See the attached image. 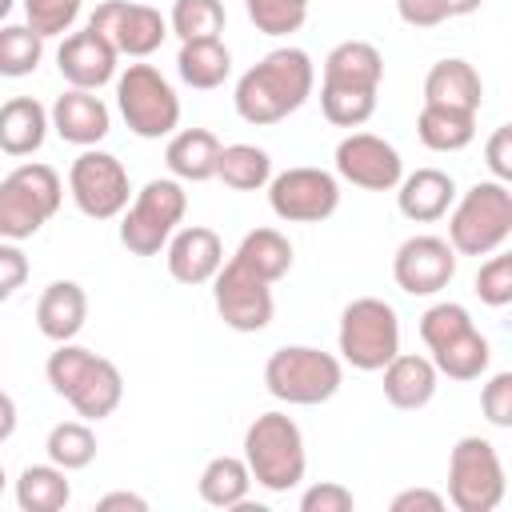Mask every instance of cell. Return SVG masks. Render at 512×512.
<instances>
[{
    "instance_id": "681fc988",
    "label": "cell",
    "mask_w": 512,
    "mask_h": 512,
    "mask_svg": "<svg viewBox=\"0 0 512 512\" xmlns=\"http://www.w3.org/2000/svg\"><path fill=\"white\" fill-rule=\"evenodd\" d=\"M16 420H20V412H16V400H12V396L0 388V444H4V440L16 432Z\"/></svg>"
},
{
    "instance_id": "f546056e",
    "label": "cell",
    "mask_w": 512,
    "mask_h": 512,
    "mask_svg": "<svg viewBox=\"0 0 512 512\" xmlns=\"http://www.w3.org/2000/svg\"><path fill=\"white\" fill-rule=\"evenodd\" d=\"M248 488H252V472H248L244 456H212L196 480L200 500L212 508H224V512L240 508L248 500Z\"/></svg>"
},
{
    "instance_id": "bcb514c9",
    "label": "cell",
    "mask_w": 512,
    "mask_h": 512,
    "mask_svg": "<svg viewBox=\"0 0 512 512\" xmlns=\"http://www.w3.org/2000/svg\"><path fill=\"white\" fill-rule=\"evenodd\" d=\"M396 16L408 28H436V24L452 20L444 0H396Z\"/></svg>"
},
{
    "instance_id": "44dd1931",
    "label": "cell",
    "mask_w": 512,
    "mask_h": 512,
    "mask_svg": "<svg viewBox=\"0 0 512 512\" xmlns=\"http://www.w3.org/2000/svg\"><path fill=\"white\" fill-rule=\"evenodd\" d=\"M380 372H384V400L400 412H420L424 404H432L440 388L436 364L416 352H396Z\"/></svg>"
},
{
    "instance_id": "7bdbcfd3",
    "label": "cell",
    "mask_w": 512,
    "mask_h": 512,
    "mask_svg": "<svg viewBox=\"0 0 512 512\" xmlns=\"http://www.w3.org/2000/svg\"><path fill=\"white\" fill-rule=\"evenodd\" d=\"M352 508H356V496L340 480H320L300 496V512H352Z\"/></svg>"
},
{
    "instance_id": "816d5d0a",
    "label": "cell",
    "mask_w": 512,
    "mask_h": 512,
    "mask_svg": "<svg viewBox=\"0 0 512 512\" xmlns=\"http://www.w3.org/2000/svg\"><path fill=\"white\" fill-rule=\"evenodd\" d=\"M12 8H16V0H0V24L8 20V12H12Z\"/></svg>"
},
{
    "instance_id": "74e56055",
    "label": "cell",
    "mask_w": 512,
    "mask_h": 512,
    "mask_svg": "<svg viewBox=\"0 0 512 512\" xmlns=\"http://www.w3.org/2000/svg\"><path fill=\"white\" fill-rule=\"evenodd\" d=\"M320 112L336 128H360L376 112V92H340V88H320Z\"/></svg>"
},
{
    "instance_id": "3957f363",
    "label": "cell",
    "mask_w": 512,
    "mask_h": 512,
    "mask_svg": "<svg viewBox=\"0 0 512 512\" xmlns=\"http://www.w3.org/2000/svg\"><path fill=\"white\" fill-rule=\"evenodd\" d=\"M512 236V192L504 180H476L448 208V244L456 256H492Z\"/></svg>"
},
{
    "instance_id": "6da1fadb",
    "label": "cell",
    "mask_w": 512,
    "mask_h": 512,
    "mask_svg": "<svg viewBox=\"0 0 512 512\" xmlns=\"http://www.w3.org/2000/svg\"><path fill=\"white\" fill-rule=\"evenodd\" d=\"M312 88H316L312 56L304 48H296V44H284V48H272L264 60H256L236 80L232 104H236V116L244 124L268 128V124L288 120L296 108H304Z\"/></svg>"
},
{
    "instance_id": "f35d334b",
    "label": "cell",
    "mask_w": 512,
    "mask_h": 512,
    "mask_svg": "<svg viewBox=\"0 0 512 512\" xmlns=\"http://www.w3.org/2000/svg\"><path fill=\"white\" fill-rule=\"evenodd\" d=\"M468 328H472V312L464 304H456V300H440V304L424 308V316H420V340H424L428 352L448 344L452 336H460Z\"/></svg>"
},
{
    "instance_id": "30bf717a",
    "label": "cell",
    "mask_w": 512,
    "mask_h": 512,
    "mask_svg": "<svg viewBox=\"0 0 512 512\" xmlns=\"http://www.w3.org/2000/svg\"><path fill=\"white\" fill-rule=\"evenodd\" d=\"M68 196L88 220H116L132 196L128 168L104 148H84L68 168Z\"/></svg>"
},
{
    "instance_id": "4316f807",
    "label": "cell",
    "mask_w": 512,
    "mask_h": 512,
    "mask_svg": "<svg viewBox=\"0 0 512 512\" xmlns=\"http://www.w3.org/2000/svg\"><path fill=\"white\" fill-rule=\"evenodd\" d=\"M228 260L240 264L244 272L260 276V280L276 284V280H284L292 272V244H288V236L280 228H252L236 244V252Z\"/></svg>"
},
{
    "instance_id": "b9f144b4",
    "label": "cell",
    "mask_w": 512,
    "mask_h": 512,
    "mask_svg": "<svg viewBox=\"0 0 512 512\" xmlns=\"http://www.w3.org/2000/svg\"><path fill=\"white\" fill-rule=\"evenodd\" d=\"M480 412L492 428H512V372H492L480 388Z\"/></svg>"
},
{
    "instance_id": "f6af8a7d",
    "label": "cell",
    "mask_w": 512,
    "mask_h": 512,
    "mask_svg": "<svg viewBox=\"0 0 512 512\" xmlns=\"http://www.w3.org/2000/svg\"><path fill=\"white\" fill-rule=\"evenodd\" d=\"M484 164L492 172V180H512V124H500L488 144H484Z\"/></svg>"
},
{
    "instance_id": "c3c4849f",
    "label": "cell",
    "mask_w": 512,
    "mask_h": 512,
    "mask_svg": "<svg viewBox=\"0 0 512 512\" xmlns=\"http://www.w3.org/2000/svg\"><path fill=\"white\" fill-rule=\"evenodd\" d=\"M96 508H100V512H112V508L148 512V500H144V496H136V492H108V496H100V500H96Z\"/></svg>"
},
{
    "instance_id": "d590c367",
    "label": "cell",
    "mask_w": 512,
    "mask_h": 512,
    "mask_svg": "<svg viewBox=\"0 0 512 512\" xmlns=\"http://www.w3.org/2000/svg\"><path fill=\"white\" fill-rule=\"evenodd\" d=\"M44 60V36L28 24H0V76H32Z\"/></svg>"
},
{
    "instance_id": "e0dca14e",
    "label": "cell",
    "mask_w": 512,
    "mask_h": 512,
    "mask_svg": "<svg viewBox=\"0 0 512 512\" xmlns=\"http://www.w3.org/2000/svg\"><path fill=\"white\" fill-rule=\"evenodd\" d=\"M116 60H120L116 48L88 24L80 32H68L56 48V68L68 80V88H88V92L104 88L108 80H116Z\"/></svg>"
},
{
    "instance_id": "9a60e30c",
    "label": "cell",
    "mask_w": 512,
    "mask_h": 512,
    "mask_svg": "<svg viewBox=\"0 0 512 512\" xmlns=\"http://www.w3.org/2000/svg\"><path fill=\"white\" fill-rule=\"evenodd\" d=\"M456 276V252L444 236H408L392 256V280L408 296H436Z\"/></svg>"
},
{
    "instance_id": "d4e9b609",
    "label": "cell",
    "mask_w": 512,
    "mask_h": 512,
    "mask_svg": "<svg viewBox=\"0 0 512 512\" xmlns=\"http://www.w3.org/2000/svg\"><path fill=\"white\" fill-rule=\"evenodd\" d=\"M48 108L36 96H12L0 104V152L4 156H32L48 140Z\"/></svg>"
},
{
    "instance_id": "e575fe53",
    "label": "cell",
    "mask_w": 512,
    "mask_h": 512,
    "mask_svg": "<svg viewBox=\"0 0 512 512\" xmlns=\"http://www.w3.org/2000/svg\"><path fill=\"white\" fill-rule=\"evenodd\" d=\"M44 452L56 468L80 472L96 460V432L88 428V420H60V424H52V432L44 440Z\"/></svg>"
},
{
    "instance_id": "f5cc1de1",
    "label": "cell",
    "mask_w": 512,
    "mask_h": 512,
    "mask_svg": "<svg viewBox=\"0 0 512 512\" xmlns=\"http://www.w3.org/2000/svg\"><path fill=\"white\" fill-rule=\"evenodd\" d=\"M4 484H8V476H4V464H0V492H4Z\"/></svg>"
},
{
    "instance_id": "484cf974",
    "label": "cell",
    "mask_w": 512,
    "mask_h": 512,
    "mask_svg": "<svg viewBox=\"0 0 512 512\" xmlns=\"http://www.w3.org/2000/svg\"><path fill=\"white\" fill-rule=\"evenodd\" d=\"M216 160H220V140L208 128H180L168 136L164 148V164L180 184H204L216 176Z\"/></svg>"
},
{
    "instance_id": "8d00e7d4",
    "label": "cell",
    "mask_w": 512,
    "mask_h": 512,
    "mask_svg": "<svg viewBox=\"0 0 512 512\" xmlns=\"http://www.w3.org/2000/svg\"><path fill=\"white\" fill-rule=\"evenodd\" d=\"M312 0H244L248 20L256 24V32L264 36H292L304 28Z\"/></svg>"
},
{
    "instance_id": "ee69618b",
    "label": "cell",
    "mask_w": 512,
    "mask_h": 512,
    "mask_svg": "<svg viewBox=\"0 0 512 512\" xmlns=\"http://www.w3.org/2000/svg\"><path fill=\"white\" fill-rule=\"evenodd\" d=\"M28 280V256L16 240H0V304L12 300Z\"/></svg>"
},
{
    "instance_id": "4fadbf2b",
    "label": "cell",
    "mask_w": 512,
    "mask_h": 512,
    "mask_svg": "<svg viewBox=\"0 0 512 512\" xmlns=\"http://www.w3.org/2000/svg\"><path fill=\"white\" fill-rule=\"evenodd\" d=\"M212 304L216 316L232 328V332H264L276 316V300H272V284L244 272L240 264L224 260L220 272L212 276Z\"/></svg>"
},
{
    "instance_id": "ac0fdd59",
    "label": "cell",
    "mask_w": 512,
    "mask_h": 512,
    "mask_svg": "<svg viewBox=\"0 0 512 512\" xmlns=\"http://www.w3.org/2000/svg\"><path fill=\"white\" fill-rule=\"evenodd\" d=\"M48 124H52V132L64 144L96 148L112 132V112H108V104L96 92H88V88H64L52 100V108H48Z\"/></svg>"
},
{
    "instance_id": "9c48e42d",
    "label": "cell",
    "mask_w": 512,
    "mask_h": 512,
    "mask_svg": "<svg viewBox=\"0 0 512 512\" xmlns=\"http://www.w3.org/2000/svg\"><path fill=\"white\" fill-rule=\"evenodd\" d=\"M508 492L504 464L492 440L460 436L448 452V504L456 512H492Z\"/></svg>"
},
{
    "instance_id": "f907efd6",
    "label": "cell",
    "mask_w": 512,
    "mask_h": 512,
    "mask_svg": "<svg viewBox=\"0 0 512 512\" xmlns=\"http://www.w3.org/2000/svg\"><path fill=\"white\" fill-rule=\"evenodd\" d=\"M444 4H448V16H472L484 0H444Z\"/></svg>"
},
{
    "instance_id": "8fae6325",
    "label": "cell",
    "mask_w": 512,
    "mask_h": 512,
    "mask_svg": "<svg viewBox=\"0 0 512 512\" xmlns=\"http://www.w3.org/2000/svg\"><path fill=\"white\" fill-rule=\"evenodd\" d=\"M268 208L284 224H320L340 208V180L328 168L296 164L268 180Z\"/></svg>"
},
{
    "instance_id": "cb8c5ba5",
    "label": "cell",
    "mask_w": 512,
    "mask_h": 512,
    "mask_svg": "<svg viewBox=\"0 0 512 512\" xmlns=\"http://www.w3.org/2000/svg\"><path fill=\"white\" fill-rule=\"evenodd\" d=\"M424 104H436V108H460V112H480L484 104V80L480 72L460 60V56H448V60H436L424 76Z\"/></svg>"
},
{
    "instance_id": "2e32d148",
    "label": "cell",
    "mask_w": 512,
    "mask_h": 512,
    "mask_svg": "<svg viewBox=\"0 0 512 512\" xmlns=\"http://www.w3.org/2000/svg\"><path fill=\"white\" fill-rule=\"evenodd\" d=\"M164 264H168V276L176 284H188V288L212 284V276L224 264V240L208 224H184L168 236Z\"/></svg>"
},
{
    "instance_id": "f1b7e54d",
    "label": "cell",
    "mask_w": 512,
    "mask_h": 512,
    "mask_svg": "<svg viewBox=\"0 0 512 512\" xmlns=\"http://www.w3.org/2000/svg\"><path fill=\"white\" fill-rule=\"evenodd\" d=\"M428 360L436 364L440 376L468 384V380H480V376L488 372V364H492V344H488V336L472 324L468 332H460V336H452L448 344L432 348Z\"/></svg>"
},
{
    "instance_id": "83f0119b",
    "label": "cell",
    "mask_w": 512,
    "mask_h": 512,
    "mask_svg": "<svg viewBox=\"0 0 512 512\" xmlns=\"http://www.w3.org/2000/svg\"><path fill=\"white\" fill-rule=\"evenodd\" d=\"M176 76L188 88H196V92L220 88L232 76V52H228V44L220 36L216 40H188V44H180V52H176Z\"/></svg>"
},
{
    "instance_id": "d6986e66",
    "label": "cell",
    "mask_w": 512,
    "mask_h": 512,
    "mask_svg": "<svg viewBox=\"0 0 512 512\" xmlns=\"http://www.w3.org/2000/svg\"><path fill=\"white\" fill-rule=\"evenodd\" d=\"M380 80H384V56L368 40H340L320 68V88L380 92Z\"/></svg>"
},
{
    "instance_id": "ab89813d",
    "label": "cell",
    "mask_w": 512,
    "mask_h": 512,
    "mask_svg": "<svg viewBox=\"0 0 512 512\" xmlns=\"http://www.w3.org/2000/svg\"><path fill=\"white\" fill-rule=\"evenodd\" d=\"M20 4L28 16V28L40 32L44 40L72 32V24L80 20V8H84V0H20Z\"/></svg>"
},
{
    "instance_id": "60d3db41",
    "label": "cell",
    "mask_w": 512,
    "mask_h": 512,
    "mask_svg": "<svg viewBox=\"0 0 512 512\" xmlns=\"http://www.w3.org/2000/svg\"><path fill=\"white\" fill-rule=\"evenodd\" d=\"M476 296L488 308H504L512 304V256L508 252H492L480 272H476Z\"/></svg>"
},
{
    "instance_id": "7dc6e473",
    "label": "cell",
    "mask_w": 512,
    "mask_h": 512,
    "mask_svg": "<svg viewBox=\"0 0 512 512\" xmlns=\"http://www.w3.org/2000/svg\"><path fill=\"white\" fill-rule=\"evenodd\" d=\"M448 496L432 492V488H404L392 496V512H444Z\"/></svg>"
},
{
    "instance_id": "603a6c76",
    "label": "cell",
    "mask_w": 512,
    "mask_h": 512,
    "mask_svg": "<svg viewBox=\"0 0 512 512\" xmlns=\"http://www.w3.org/2000/svg\"><path fill=\"white\" fill-rule=\"evenodd\" d=\"M88 324V292L76 280H52L36 300V328L52 344L76 340Z\"/></svg>"
},
{
    "instance_id": "5b68a950",
    "label": "cell",
    "mask_w": 512,
    "mask_h": 512,
    "mask_svg": "<svg viewBox=\"0 0 512 512\" xmlns=\"http://www.w3.org/2000/svg\"><path fill=\"white\" fill-rule=\"evenodd\" d=\"M64 204V180L52 164L24 160L0 180V240L36 236Z\"/></svg>"
},
{
    "instance_id": "836d02e7",
    "label": "cell",
    "mask_w": 512,
    "mask_h": 512,
    "mask_svg": "<svg viewBox=\"0 0 512 512\" xmlns=\"http://www.w3.org/2000/svg\"><path fill=\"white\" fill-rule=\"evenodd\" d=\"M228 24L224 0H172L168 12V32L188 44V40H216Z\"/></svg>"
},
{
    "instance_id": "1f68e13d",
    "label": "cell",
    "mask_w": 512,
    "mask_h": 512,
    "mask_svg": "<svg viewBox=\"0 0 512 512\" xmlns=\"http://www.w3.org/2000/svg\"><path fill=\"white\" fill-rule=\"evenodd\" d=\"M68 500H72L68 472L56 468L52 460L48 464H28L16 476V504H20V512H60Z\"/></svg>"
},
{
    "instance_id": "d6a6232c",
    "label": "cell",
    "mask_w": 512,
    "mask_h": 512,
    "mask_svg": "<svg viewBox=\"0 0 512 512\" xmlns=\"http://www.w3.org/2000/svg\"><path fill=\"white\" fill-rule=\"evenodd\" d=\"M216 176L232 192H260L272 180V156L256 144H220Z\"/></svg>"
},
{
    "instance_id": "277c9868",
    "label": "cell",
    "mask_w": 512,
    "mask_h": 512,
    "mask_svg": "<svg viewBox=\"0 0 512 512\" xmlns=\"http://www.w3.org/2000/svg\"><path fill=\"white\" fill-rule=\"evenodd\" d=\"M344 384V360L312 344H284L264 364V388L280 404L316 408L328 404Z\"/></svg>"
},
{
    "instance_id": "4dcf8cb0",
    "label": "cell",
    "mask_w": 512,
    "mask_h": 512,
    "mask_svg": "<svg viewBox=\"0 0 512 512\" xmlns=\"http://www.w3.org/2000/svg\"><path fill=\"white\" fill-rule=\"evenodd\" d=\"M416 136L428 152H460L476 140V112L424 104L416 116Z\"/></svg>"
},
{
    "instance_id": "7402d4cb",
    "label": "cell",
    "mask_w": 512,
    "mask_h": 512,
    "mask_svg": "<svg viewBox=\"0 0 512 512\" xmlns=\"http://www.w3.org/2000/svg\"><path fill=\"white\" fill-rule=\"evenodd\" d=\"M64 400L76 408L80 420H88V424L92 420H104L124 400V376H120V368L112 360H104V356L92 352V360L84 364V372L76 376V384L64 392Z\"/></svg>"
},
{
    "instance_id": "7a4b0ae2",
    "label": "cell",
    "mask_w": 512,
    "mask_h": 512,
    "mask_svg": "<svg viewBox=\"0 0 512 512\" xmlns=\"http://www.w3.org/2000/svg\"><path fill=\"white\" fill-rule=\"evenodd\" d=\"M244 464L252 480L268 492H292L300 488L308 472L304 432L288 412H260L244 432Z\"/></svg>"
},
{
    "instance_id": "8992f818",
    "label": "cell",
    "mask_w": 512,
    "mask_h": 512,
    "mask_svg": "<svg viewBox=\"0 0 512 512\" xmlns=\"http://www.w3.org/2000/svg\"><path fill=\"white\" fill-rule=\"evenodd\" d=\"M336 352L356 372H380L400 352V316L380 296H356L340 312Z\"/></svg>"
},
{
    "instance_id": "ffe728a7",
    "label": "cell",
    "mask_w": 512,
    "mask_h": 512,
    "mask_svg": "<svg viewBox=\"0 0 512 512\" xmlns=\"http://www.w3.org/2000/svg\"><path fill=\"white\" fill-rule=\"evenodd\" d=\"M456 200V180L444 168H416L396 184V208L412 224H436Z\"/></svg>"
},
{
    "instance_id": "ba28073f",
    "label": "cell",
    "mask_w": 512,
    "mask_h": 512,
    "mask_svg": "<svg viewBox=\"0 0 512 512\" xmlns=\"http://www.w3.org/2000/svg\"><path fill=\"white\" fill-rule=\"evenodd\" d=\"M116 108L140 140H160L180 128V96L156 64H128L116 72Z\"/></svg>"
},
{
    "instance_id": "5bb4252c",
    "label": "cell",
    "mask_w": 512,
    "mask_h": 512,
    "mask_svg": "<svg viewBox=\"0 0 512 512\" xmlns=\"http://www.w3.org/2000/svg\"><path fill=\"white\" fill-rule=\"evenodd\" d=\"M332 164H336V180L364 188V192H392L404 176V160L396 144H388L376 132H348L336 144Z\"/></svg>"
},
{
    "instance_id": "7c38bea8",
    "label": "cell",
    "mask_w": 512,
    "mask_h": 512,
    "mask_svg": "<svg viewBox=\"0 0 512 512\" xmlns=\"http://www.w3.org/2000/svg\"><path fill=\"white\" fill-rule=\"evenodd\" d=\"M88 28L100 32L116 56H128V60H144L152 56L164 36H168V16H160V8L152 4H136V0H104L92 8L88 16Z\"/></svg>"
},
{
    "instance_id": "52a82bcc",
    "label": "cell",
    "mask_w": 512,
    "mask_h": 512,
    "mask_svg": "<svg viewBox=\"0 0 512 512\" xmlns=\"http://www.w3.org/2000/svg\"><path fill=\"white\" fill-rule=\"evenodd\" d=\"M188 212V192L176 176L148 180L120 212V244L132 256H156Z\"/></svg>"
}]
</instances>
